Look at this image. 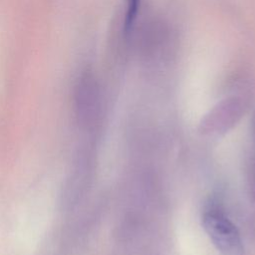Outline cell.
Returning a JSON list of instances; mask_svg holds the SVG:
<instances>
[{"label": "cell", "mask_w": 255, "mask_h": 255, "mask_svg": "<svg viewBox=\"0 0 255 255\" xmlns=\"http://www.w3.org/2000/svg\"><path fill=\"white\" fill-rule=\"evenodd\" d=\"M202 225L221 255H243V244L236 226L217 208L205 211Z\"/></svg>", "instance_id": "6da1fadb"}, {"label": "cell", "mask_w": 255, "mask_h": 255, "mask_svg": "<svg viewBox=\"0 0 255 255\" xmlns=\"http://www.w3.org/2000/svg\"><path fill=\"white\" fill-rule=\"evenodd\" d=\"M141 0H127V10L124 21V32L128 36L133 29L134 23L137 18L138 9Z\"/></svg>", "instance_id": "3957f363"}, {"label": "cell", "mask_w": 255, "mask_h": 255, "mask_svg": "<svg viewBox=\"0 0 255 255\" xmlns=\"http://www.w3.org/2000/svg\"><path fill=\"white\" fill-rule=\"evenodd\" d=\"M75 102L79 122L88 125L97 111L99 102V86L96 78L89 71H84L78 79Z\"/></svg>", "instance_id": "7a4b0ae2"}]
</instances>
